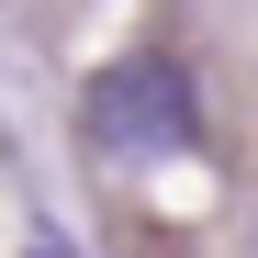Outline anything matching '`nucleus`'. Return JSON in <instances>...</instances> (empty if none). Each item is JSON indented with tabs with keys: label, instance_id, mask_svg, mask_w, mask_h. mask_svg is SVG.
I'll return each mask as SVG.
<instances>
[{
	"label": "nucleus",
	"instance_id": "f257e3e1",
	"mask_svg": "<svg viewBox=\"0 0 258 258\" xmlns=\"http://www.w3.org/2000/svg\"><path fill=\"white\" fill-rule=\"evenodd\" d=\"M79 135L112 146V157H168V146H191V135H202V101H191V79L168 68V56H123V68L90 79Z\"/></svg>",
	"mask_w": 258,
	"mask_h": 258
}]
</instances>
